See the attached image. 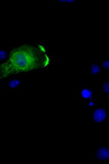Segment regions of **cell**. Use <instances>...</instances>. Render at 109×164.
Segmentation results:
<instances>
[{"label": "cell", "mask_w": 109, "mask_h": 164, "mask_svg": "<svg viewBox=\"0 0 109 164\" xmlns=\"http://www.w3.org/2000/svg\"><path fill=\"white\" fill-rule=\"evenodd\" d=\"M49 62V58L43 47L22 45L14 49L7 62L0 66V76L6 78L12 74L44 68Z\"/></svg>", "instance_id": "1"}, {"label": "cell", "mask_w": 109, "mask_h": 164, "mask_svg": "<svg viewBox=\"0 0 109 164\" xmlns=\"http://www.w3.org/2000/svg\"><path fill=\"white\" fill-rule=\"evenodd\" d=\"M106 116H107V113L103 108H98L93 112V120L97 123H100L102 121H103L106 119Z\"/></svg>", "instance_id": "2"}, {"label": "cell", "mask_w": 109, "mask_h": 164, "mask_svg": "<svg viewBox=\"0 0 109 164\" xmlns=\"http://www.w3.org/2000/svg\"><path fill=\"white\" fill-rule=\"evenodd\" d=\"M96 158L100 160H108L109 148L107 147H102L98 148L96 152Z\"/></svg>", "instance_id": "3"}, {"label": "cell", "mask_w": 109, "mask_h": 164, "mask_svg": "<svg viewBox=\"0 0 109 164\" xmlns=\"http://www.w3.org/2000/svg\"><path fill=\"white\" fill-rule=\"evenodd\" d=\"M81 97L85 98V99H92L93 98V91L91 89L88 88H85L81 90Z\"/></svg>", "instance_id": "4"}, {"label": "cell", "mask_w": 109, "mask_h": 164, "mask_svg": "<svg viewBox=\"0 0 109 164\" xmlns=\"http://www.w3.org/2000/svg\"><path fill=\"white\" fill-rule=\"evenodd\" d=\"M21 84V80L18 79H12L8 82V86L11 89L17 88Z\"/></svg>", "instance_id": "5"}, {"label": "cell", "mask_w": 109, "mask_h": 164, "mask_svg": "<svg viewBox=\"0 0 109 164\" xmlns=\"http://www.w3.org/2000/svg\"><path fill=\"white\" fill-rule=\"evenodd\" d=\"M100 71H101L100 67L98 64H93L90 67V72H91V74H93V75H96L98 73H99Z\"/></svg>", "instance_id": "6"}, {"label": "cell", "mask_w": 109, "mask_h": 164, "mask_svg": "<svg viewBox=\"0 0 109 164\" xmlns=\"http://www.w3.org/2000/svg\"><path fill=\"white\" fill-rule=\"evenodd\" d=\"M8 54L5 50H0V60H4L8 58Z\"/></svg>", "instance_id": "7"}, {"label": "cell", "mask_w": 109, "mask_h": 164, "mask_svg": "<svg viewBox=\"0 0 109 164\" xmlns=\"http://www.w3.org/2000/svg\"><path fill=\"white\" fill-rule=\"evenodd\" d=\"M103 91H104L105 93H107V94H108L109 93V82L106 81V82L103 83Z\"/></svg>", "instance_id": "8"}, {"label": "cell", "mask_w": 109, "mask_h": 164, "mask_svg": "<svg viewBox=\"0 0 109 164\" xmlns=\"http://www.w3.org/2000/svg\"><path fill=\"white\" fill-rule=\"evenodd\" d=\"M102 67L103 68H105L107 70H108L109 68V61L107 60V61H104L103 63H102Z\"/></svg>", "instance_id": "9"}, {"label": "cell", "mask_w": 109, "mask_h": 164, "mask_svg": "<svg viewBox=\"0 0 109 164\" xmlns=\"http://www.w3.org/2000/svg\"><path fill=\"white\" fill-rule=\"evenodd\" d=\"M60 3H65V4H74L76 1V0H59Z\"/></svg>", "instance_id": "10"}, {"label": "cell", "mask_w": 109, "mask_h": 164, "mask_svg": "<svg viewBox=\"0 0 109 164\" xmlns=\"http://www.w3.org/2000/svg\"><path fill=\"white\" fill-rule=\"evenodd\" d=\"M93 105H94V104H93V102H90L89 104V106H93Z\"/></svg>", "instance_id": "11"}]
</instances>
